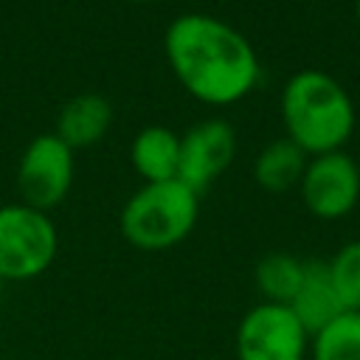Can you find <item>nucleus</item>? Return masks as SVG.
<instances>
[{
	"label": "nucleus",
	"instance_id": "obj_6",
	"mask_svg": "<svg viewBox=\"0 0 360 360\" xmlns=\"http://www.w3.org/2000/svg\"><path fill=\"white\" fill-rule=\"evenodd\" d=\"M73 183V149L56 138V132L51 135H37L17 166V188L25 205L39 208V211H51L56 208Z\"/></svg>",
	"mask_w": 360,
	"mask_h": 360
},
{
	"label": "nucleus",
	"instance_id": "obj_9",
	"mask_svg": "<svg viewBox=\"0 0 360 360\" xmlns=\"http://www.w3.org/2000/svg\"><path fill=\"white\" fill-rule=\"evenodd\" d=\"M287 307H290L292 315L301 321V326L307 329L309 338H312L315 332H321L326 323H332V321L343 312L326 262H304L301 287H298L295 298H292Z\"/></svg>",
	"mask_w": 360,
	"mask_h": 360
},
{
	"label": "nucleus",
	"instance_id": "obj_12",
	"mask_svg": "<svg viewBox=\"0 0 360 360\" xmlns=\"http://www.w3.org/2000/svg\"><path fill=\"white\" fill-rule=\"evenodd\" d=\"M307 155L290 141V138H278L273 143H267L253 163V180L264 188V191H287L292 186L301 183L304 169H307Z\"/></svg>",
	"mask_w": 360,
	"mask_h": 360
},
{
	"label": "nucleus",
	"instance_id": "obj_16",
	"mask_svg": "<svg viewBox=\"0 0 360 360\" xmlns=\"http://www.w3.org/2000/svg\"><path fill=\"white\" fill-rule=\"evenodd\" d=\"M354 11H357V22H360V0H357V8Z\"/></svg>",
	"mask_w": 360,
	"mask_h": 360
},
{
	"label": "nucleus",
	"instance_id": "obj_18",
	"mask_svg": "<svg viewBox=\"0 0 360 360\" xmlns=\"http://www.w3.org/2000/svg\"><path fill=\"white\" fill-rule=\"evenodd\" d=\"M132 3H152V0H132Z\"/></svg>",
	"mask_w": 360,
	"mask_h": 360
},
{
	"label": "nucleus",
	"instance_id": "obj_7",
	"mask_svg": "<svg viewBox=\"0 0 360 360\" xmlns=\"http://www.w3.org/2000/svg\"><path fill=\"white\" fill-rule=\"evenodd\" d=\"M298 188H301V200L312 217L340 219L360 200V169L343 149L315 155L307 160Z\"/></svg>",
	"mask_w": 360,
	"mask_h": 360
},
{
	"label": "nucleus",
	"instance_id": "obj_1",
	"mask_svg": "<svg viewBox=\"0 0 360 360\" xmlns=\"http://www.w3.org/2000/svg\"><path fill=\"white\" fill-rule=\"evenodd\" d=\"M163 48L174 79L202 104H236L259 82L253 45L219 17L200 11L174 17L166 28Z\"/></svg>",
	"mask_w": 360,
	"mask_h": 360
},
{
	"label": "nucleus",
	"instance_id": "obj_14",
	"mask_svg": "<svg viewBox=\"0 0 360 360\" xmlns=\"http://www.w3.org/2000/svg\"><path fill=\"white\" fill-rule=\"evenodd\" d=\"M312 360H360V312H340L312 335Z\"/></svg>",
	"mask_w": 360,
	"mask_h": 360
},
{
	"label": "nucleus",
	"instance_id": "obj_5",
	"mask_svg": "<svg viewBox=\"0 0 360 360\" xmlns=\"http://www.w3.org/2000/svg\"><path fill=\"white\" fill-rule=\"evenodd\" d=\"M309 335L287 304L262 301L250 307L233 338L236 360H304Z\"/></svg>",
	"mask_w": 360,
	"mask_h": 360
},
{
	"label": "nucleus",
	"instance_id": "obj_13",
	"mask_svg": "<svg viewBox=\"0 0 360 360\" xmlns=\"http://www.w3.org/2000/svg\"><path fill=\"white\" fill-rule=\"evenodd\" d=\"M304 262L290 253H267L256 264V287L270 304H290L301 287Z\"/></svg>",
	"mask_w": 360,
	"mask_h": 360
},
{
	"label": "nucleus",
	"instance_id": "obj_15",
	"mask_svg": "<svg viewBox=\"0 0 360 360\" xmlns=\"http://www.w3.org/2000/svg\"><path fill=\"white\" fill-rule=\"evenodd\" d=\"M326 264L343 312H360V239L346 242Z\"/></svg>",
	"mask_w": 360,
	"mask_h": 360
},
{
	"label": "nucleus",
	"instance_id": "obj_4",
	"mask_svg": "<svg viewBox=\"0 0 360 360\" xmlns=\"http://www.w3.org/2000/svg\"><path fill=\"white\" fill-rule=\"evenodd\" d=\"M59 248V233L51 217L25 202L0 208V278L31 281L42 276Z\"/></svg>",
	"mask_w": 360,
	"mask_h": 360
},
{
	"label": "nucleus",
	"instance_id": "obj_17",
	"mask_svg": "<svg viewBox=\"0 0 360 360\" xmlns=\"http://www.w3.org/2000/svg\"><path fill=\"white\" fill-rule=\"evenodd\" d=\"M0 298H3V278H0Z\"/></svg>",
	"mask_w": 360,
	"mask_h": 360
},
{
	"label": "nucleus",
	"instance_id": "obj_3",
	"mask_svg": "<svg viewBox=\"0 0 360 360\" xmlns=\"http://www.w3.org/2000/svg\"><path fill=\"white\" fill-rule=\"evenodd\" d=\"M200 194L183 180L143 183L121 208V236L138 250H169L197 225Z\"/></svg>",
	"mask_w": 360,
	"mask_h": 360
},
{
	"label": "nucleus",
	"instance_id": "obj_2",
	"mask_svg": "<svg viewBox=\"0 0 360 360\" xmlns=\"http://www.w3.org/2000/svg\"><path fill=\"white\" fill-rule=\"evenodd\" d=\"M281 121L307 158L340 152L354 132V104L329 73L298 70L281 90Z\"/></svg>",
	"mask_w": 360,
	"mask_h": 360
},
{
	"label": "nucleus",
	"instance_id": "obj_8",
	"mask_svg": "<svg viewBox=\"0 0 360 360\" xmlns=\"http://www.w3.org/2000/svg\"><path fill=\"white\" fill-rule=\"evenodd\" d=\"M236 155V132L222 118H208L194 124L186 135H180V169L177 180H183L197 194L205 191L233 160Z\"/></svg>",
	"mask_w": 360,
	"mask_h": 360
},
{
	"label": "nucleus",
	"instance_id": "obj_11",
	"mask_svg": "<svg viewBox=\"0 0 360 360\" xmlns=\"http://www.w3.org/2000/svg\"><path fill=\"white\" fill-rule=\"evenodd\" d=\"M129 160L132 169L146 180V183H163V180H177L180 169V135L169 127H143L132 146H129Z\"/></svg>",
	"mask_w": 360,
	"mask_h": 360
},
{
	"label": "nucleus",
	"instance_id": "obj_10",
	"mask_svg": "<svg viewBox=\"0 0 360 360\" xmlns=\"http://www.w3.org/2000/svg\"><path fill=\"white\" fill-rule=\"evenodd\" d=\"M112 127V104L98 93L73 96L56 118V138H62L70 149L98 143Z\"/></svg>",
	"mask_w": 360,
	"mask_h": 360
}]
</instances>
